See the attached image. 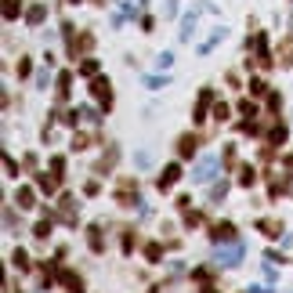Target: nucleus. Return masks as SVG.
Listing matches in <instances>:
<instances>
[{
	"mask_svg": "<svg viewBox=\"0 0 293 293\" xmlns=\"http://www.w3.org/2000/svg\"><path fill=\"white\" fill-rule=\"evenodd\" d=\"M206 105H210V91L199 94V105H196V119H206Z\"/></svg>",
	"mask_w": 293,
	"mask_h": 293,
	"instance_id": "9d476101",
	"label": "nucleus"
},
{
	"mask_svg": "<svg viewBox=\"0 0 293 293\" xmlns=\"http://www.w3.org/2000/svg\"><path fill=\"white\" fill-rule=\"evenodd\" d=\"M36 185L44 188V192H55V178H47V174H40V178H36Z\"/></svg>",
	"mask_w": 293,
	"mask_h": 293,
	"instance_id": "a211bd4d",
	"label": "nucleus"
},
{
	"mask_svg": "<svg viewBox=\"0 0 293 293\" xmlns=\"http://www.w3.org/2000/svg\"><path fill=\"white\" fill-rule=\"evenodd\" d=\"M15 264H18V268H29V261H26V254H22V250H15Z\"/></svg>",
	"mask_w": 293,
	"mask_h": 293,
	"instance_id": "b1692460",
	"label": "nucleus"
},
{
	"mask_svg": "<svg viewBox=\"0 0 293 293\" xmlns=\"http://www.w3.org/2000/svg\"><path fill=\"white\" fill-rule=\"evenodd\" d=\"M242 254H246V246H242V242H228V246L217 242V264H228V268H232V264L242 261Z\"/></svg>",
	"mask_w": 293,
	"mask_h": 293,
	"instance_id": "f03ea898",
	"label": "nucleus"
},
{
	"mask_svg": "<svg viewBox=\"0 0 293 293\" xmlns=\"http://www.w3.org/2000/svg\"><path fill=\"white\" fill-rule=\"evenodd\" d=\"M192 33H196V15H188V18H185V29H181V40H192Z\"/></svg>",
	"mask_w": 293,
	"mask_h": 293,
	"instance_id": "4468645a",
	"label": "nucleus"
},
{
	"mask_svg": "<svg viewBox=\"0 0 293 293\" xmlns=\"http://www.w3.org/2000/svg\"><path fill=\"white\" fill-rule=\"evenodd\" d=\"M268 138H272L275 145H282V141H286V127H282V123H275V127H272V134H268Z\"/></svg>",
	"mask_w": 293,
	"mask_h": 293,
	"instance_id": "ddd939ff",
	"label": "nucleus"
},
{
	"mask_svg": "<svg viewBox=\"0 0 293 293\" xmlns=\"http://www.w3.org/2000/svg\"><path fill=\"white\" fill-rule=\"evenodd\" d=\"M33 235H36V239H47V235H51V221L44 217V221H40V225L33 228Z\"/></svg>",
	"mask_w": 293,
	"mask_h": 293,
	"instance_id": "f8f14e48",
	"label": "nucleus"
},
{
	"mask_svg": "<svg viewBox=\"0 0 293 293\" xmlns=\"http://www.w3.org/2000/svg\"><path fill=\"white\" fill-rule=\"evenodd\" d=\"M18 206H22V210L33 206V188H18Z\"/></svg>",
	"mask_w": 293,
	"mask_h": 293,
	"instance_id": "9b49d317",
	"label": "nucleus"
},
{
	"mask_svg": "<svg viewBox=\"0 0 293 293\" xmlns=\"http://www.w3.org/2000/svg\"><path fill=\"white\" fill-rule=\"evenodd\" d=\"M91 94L98 98V102H112V87H109V80H102V76H94V83H91Z\"/></svg>",
	"mask_w": 293,
	"mask_h": 293,
	"instance_id": "7ed1b4c3",
	"label": "nucleus"
},
{
	"mask_svg": "<svg viewBox=\"0 0 293 293\" xmlns=\"http://www.w3.org/2000/svg\"><path fill=\"white\" fill-rule=\"evenodd\" d=\"M69 87H72V72H62V76H58V91L69 94Z\"/></svg>",
	"mask_w": 293,
	"mask_h": 293,
	"instance_id": "dca6fc26",
	"label": "nucleus"
},
{
	"mask_svg": "<svg viewBox=\"0 0 293 293\" xmlns=\"http://www.w3.org/2000/svg\"><path fill=\"white\" fill-rule=\"evenodd\" d=\"M178 178H181V166L178 163H170L166 170L159 174V188H170V185H178Z\"/></svg>",
	"mask_w": 293,
	"mask_h": 293,
	"instance_id": "20e7f679",
	"label": "nucleus"
},
{
	"mask_svg": "<svg viewBox=\"0 0 293 293\" xmlns=\"http://www.w3.org/2000/svg\"><path fill=\"white\" fill-rule=\"evenodd\" d=\"M58 279H62V286H65V289H72V293H83V282H80V275H72V272H58Z\"/></svg>",
	"mask_w": 293,
	"mask_h": 293,
	"instance_id": "39448f33",
	"label": "nucleus"
},
{
	"mask_svg": "<svg viewBox=\"0 0 293 293\" xmlns=\"http://www.w3.org/2000/svg\"><path fill=\"white\" fill-rule=\"evenodd\" d=\"M250 293H272L268 286H254V289H250Z\"/></svg>",
	"mask_w": 293,
	"mask_h": 293,
	"instance_id": "393cba45",
	"label": "nucleus"
},
{
	"mask_svg": "<svg viewBox=\"0 0 293 293\" xmlns=\"http://www.w3.org/2000/svg\"><path fill=\"white\" fill-rule=\"evenodd\" d=\"M257 228H261L264 235H279V232H282V228H279V221H272V217H261V221H257Z\"/></svg>",
	"mask_w": 293,
	"mask_h": 293,
	"instance_id": "6e6552de",
	"label": "nucleus"
},
{
	"mask_svg": "<svg viewBox=\"0 0 293 293\" xmlns=\"http://www.w3.org/2000/svg\"><path fill=\"white\" fill-rule=\"evenodd\" d=\"M69 4H76V0H69Z\"/></svg>",
	"mask_w": 293,
	"mask_h": 293,
	"instance_id": "a878e982",
	"label": "nucleus"
},
{
	"mask_svg": "<svg viewBox=\"0 0 293 293\" xmlns=\"http://www.w3.org/2000/svg\"><path fill=\"white\" fill-rule=\"evenodd\" d=\"M51 170H55V174H62V170H65V159H62V156H55V159H51Z\"/></svg>",
	"mask_w": 293,
	"mask_h": 293,
	"instance_id": "412c9836",
	"label": "nucleus"
},
{
	"mask_svg": "<svg viewBox=\"0 0 293 293\" xmlns=\"http://www.w3.org/2000/svg\"><path fill=\"white\" fill-rule=\"evenodd\" d=\"M178 152H181V156H192V152H196V138H192V134H185V138L178 141Z\"/></svg>",
	"mask_w": 293,
	"mask_h": 293,
	"instance_id": "1a4fd4ad",
	"label": "nucleus"
},
{
	"mask_svg": "<svg viewBox=\"0 0 293 293\" xmlns=\"http://www.w3.org/2000/svg\"><path fill=\"white\" fill-rule=\"evenodd\" d=\"M44 18H47V8H44V4H33V8L26 11V22H29V26H40Z\"/></svg>",
	"mask_w": 293,
	"mask_h": 293,
	"instance_id": "423d86ee",
	"label": "nucleus"
},
{
	"mask_svg": "<svg viewBox=\"0 0 293 293\" xmlns=\"http://www.w3.org/2000/svg\"><path fill=\"white\" fill-rule=\"evenodd\" d=\"M18 15V4H15V0H8V4H4V18H15Z\"/></svg>",
	"mask_w": 293,
	"mask_h": 293,
	"instance_id": "aec40b11",
	"label": "nucleus"
},
{
	"mask_svg": "<svg viewBox=\"0 0 293 293\" xmlns=\"http://www.w3.org/2000/svg\"><path fill=\"white\" fill-rule=\"evenodd\" d=\"M210 235H214V242H225V239H232V235H235V228H232L228 221H221V225H214V232H210Z\"/></svg>",
	"mask_w": 293,
	"mask_h": 293,
	"instance_id": "0eeeda50",
	"label": "nucleus"
},
{
	"mask_svg": "<svg viewBox=\"0 0 293 293\" xmlns=\"http://www.w3.org/2000/svg\"><path fill=\"white\" fill-rule=\"evenodd\" d=\"M145 254H149V261H159V242H152V246L145 250Z\"/></svg>",
	"mask_w": 293,
	"mask_h": 293,
	"instance_id": "5701e85b",
	"label": "nucleus"
},
{
	"mask_svg": "<svg viewBox=\"0 0 293 293\" xmlns=\"http://www.w3.org/2000/svg\"><path fill=\"white\" fill-rule=\"evenodd\" d=\"M206 293H214V289H206Z\"/></svg>",
	"mask_w": 293,
	"mask_h": 293,
	"instance_id": "bb28decb",
	"label": "nucleus"
},
{
	"mask_svg": "<svg viewBox=\"0 0 293 293\" xmlns=\"http://www.w3.org/2000/svg\"><path fill=\"white\" fill-rule=\"evenodd\" d=\"M91 250H102V228H91Z\"/></svg>",
	"mask_w": 293,
	"mask_h": 293,
	"instance_id": "6ab92c4d",
	"label": "nucleus"
},
{
	"mask_svg": "<svg viewBox=\"0 0 293 293\" xmlns=\"http://www.w3.org/2000/svg\"><path fill=\"white\" fill-rule=\"evenodd\" d=\"M80 72H83V76H98V62H94V58H87V62L80 65Z\"/></svg>",
	"mask_w": 293,
	"mask_h": 293,
	"instance_id": "2eb2a0df",
	"label": "nucleus"
},
{
	"mask_svg": "<svg viewBox=\"0 0 293 293\" xmlns=\"http://www.w3.org/2000/svg\"><path fill=\"white\" fill-rule=\"evenodd\" d=\"M239 185H254V166H242L239 170Z\"/></svg>",
	"mask_w": 293,
	"mask_h": 293,
	"instance_id": "f3484780",
	"label": "nucleus"
},
{
	"mask_svg": "<svg viewBox=\"0 0 293 293\" xmlns=\"http://www.w3.org/2000/svg\"><path fill=\"white\" fill-rule=\"evenodd\" d=\"M214 116H217V119H225V116H228V105H225V102H217V105H214Z\"/></svg>",
	"mask_w": 293,
	"mask_h": 293,
	"instance_id": "4be33fe9",
	"label": "nucleus"
},
{
	"mask_svg": "<svg viewBox=\"0 0 293 293\" xmlns=\"http://www.w3.org/2000/svg\"><path fill=\"white\" fill-rule=\"evenodd\" d=\"M217 166H221V159H217V156H203V159L196 163V170H192V181H196V185H206V181H214Z\"/></svg>",
	"mask_w": 293,
	"mask_h": 293,
	"instance_id": "f257e3e1",
	"label": "nucleus"
}]
</instances>
